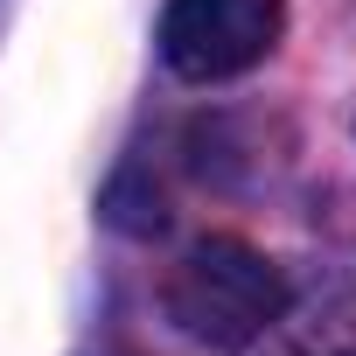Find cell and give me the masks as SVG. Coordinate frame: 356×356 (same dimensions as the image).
Wrapping results in <instances>:
<instances>
[{"label": "cell", "instance_id": "obj_1", "mask_svg": "<svg viewBox=\"0 0 356 356\" xmlns=\"http://www.w3.org/2000/svg\"><path fill=\"white\" fill-rule=\"evenodd\" d=\"M286 300H293L286 273L245 238H196L161 286L168 321L203 349H252L266 328H280Z\"/></svg>", "mask_w": 356, "mask_h": 356}, {"label": "cell", "instance_id": "obj_2", "mask_svg": "<svg viewBox=\"0 0 356 356\" xmlns=\"http://www.w3.org/2000/svg\"><path fill=\"white\" fill-rule=\"evenodd\" d=\"M286 0H168L161 8V63L189 84L245 77L280 49Z\"/></svg>", "mask_w": 356, "mask_h": 356}, {"label": "cell", "instance_id": "obj_3", "mask_svg": "<svg viewBox=\"0 0 356 356\" xmlns=\"http://www.w3.org/2000/svg\"><path fill=\"white\" fill-rule=\"evenodd\" d=\"M280 356H356V321H321L300 342H286Z\"/></svg>", "mask_w": 356, "mask_h": 356}]
</instances>
